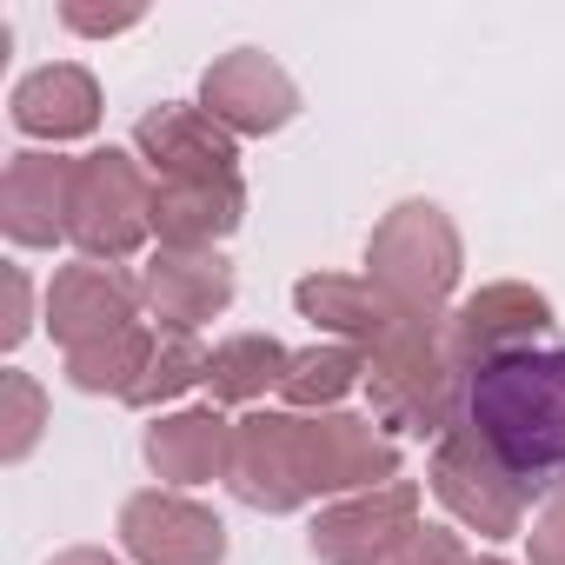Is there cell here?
<instances>
[{"instance_id": "obj_1", "label": "cell", "mask_w": 565, "mask_h": 565, "mask_svg": "<svg viewBox=\"0 0 565 565\" xmlns=\"http://www.w3.org/2000/svg\"><path fill=\"white\" fill-rule=\"evenodd\" d=\"M399 479V446L353 413H246L233 426L226 492L253 512H300L333 492Z\"/></svg>"}, {"instance_id": "obj_2", "label": "cell", "mask_w": 565, "mask_h": 565, "mask_svg": "<svg viewBox=\"0 0 565 565\" xmlns=\"http://www.w3.org/2000/svg\"><path fill=\"white\" fill-rule=\"evenodd\" d=\"M466 426L499 452L525 499H565V347L479 366L466 380Z\"/></svg>"}, {"instance_id": "obj_3", "label": "cell", "mask_w": 565, "mask_h": 565, "mask_svg": "<svg viewBox=\"0 0 565 565\" xmlns=\"http://www.w3.org/2000/svg\"><path fill=\"white\" fill-rule=\"evenodd\" d=\"M466 380L472 373L446 353V320H426L406 340L366 353L373 413L399 433H419V439H446L452 426H466Z\"/></svg>"}, {"instance_id": "obj_4", "label": "cell", "mask_w": 565, "mask_h": 565, "mask_svg": "<svg viewBox=\"0 0 565 565\" xmlns=\"http://www.w3.org/2000/svg\"><path fill=\"white\" fill-rule=\"evenodd\" d=\"M459 266H466L459 226L433 200H399L366 239V279L386 300H399L406 313H419V320H446Z\"/></svg>"}, {"instance_id": "obj_5", "label": "cell", "mask_w": 565, "mask_h": 565, "mask_svg": "<svg viewBox=\"0 0 565 565\" xmlns=\"http://www.w3.org/2000/svg\"><path fill=\"white\" fill-rule=\"evenodd\" d=\"M153 233V180L140 173L134 153L120 147H94L74 160V200H67V239L114 266L127 253H140Z\"/></svg>"}, {"instance_id": "obj_6", "label": "cell", "mask_w": 565, "mask_h": 565, "mask_svg": "<svg viewBox=\"0 0 565 565\" xmlns=\"http://www.w3.org/2000/svg\"><path fill=\"white\" fill-rule=\"evenodd\" d=\"M433 492L439 505L472 525L479 539H512L525 525V486L499 466V452L472 433V426H452L439 446H433Z\"/></svg>"}, {"instance_id": "obj_7", "label": "cell", "mask_w": 565, "mask_h": 565, "mask_svg": "<svg viewBox=\"0 0 565 565\" xmlns=\"http://www.w3.org/2000/svg\"><path fill=\"white\" fill-rule=\"evenodd\" d=\"M200 107H206L233 140H266V134H279V127L300 114V87L287 81V67H279L273 54L233 47V54H220V61L206 67Z\"/></svg>"}, {"instance_id": "obj_8", "label": "cell", "mask_w": 565, "mask_h": 565, "mask_svg": "<svg viewBox=\"0 0 565 565\" xmlns=\"http://www.w3.org/2000/svg\"><path fill=\"white\" fill-rule=\"evenodd\" d=\"M419 532V486L393 479L373 492H353L313 519V558L320 565H380Z\"/></svg>"}, {"instance_id": "obj_9", "label": "cell", "mask_w": 565, "mask_h": 565, "mask_svg": "<svg viewBox=\"0 0 565 565\" xmlns=\"http://www.w3.org/2000/svg\"><path fill=\"white\" fill-rule=\"evenodd\" d=\"M552 327V300L519 287V279H499V287H479L472 300H459L446 313V353L479 373L492 360H512V353H532V340Z\"/></svg>"}, {"instance_id": "obj_10", "label": "cell", "mask_w": 565, "mask_h": 565, "mask_svg": "<svg viewBox=\"0 0 565 565\" xmlns=\"http://www.w3.org/2000/svg\"><path fill=\"white\" fill-rule=\"evenodd\" d=\"M120 545L134 552V565H220L226 558V525L167 486H147L120 505Z\"/></svg>"}, {"instance_id": "obj_11", "label": "cell", "mask_w": 565, "mask_h": 565, "mask_svg": "<svg viewBox=\"0 0 565 565\" xmlns=\"http://www.w3.org/2000/svg\"><path fill=\"white\" fill-rule=\"evenodd\" d=\"M140 279L120 273V266H100V259H81V266H61L54 287H47V327L54 340L74 353V347H94L120 327H140Z\"/></svg>"}, {"instance_id": "obj_12", "label": "cell", "mask_w": 565, "mask_h": 565, "mask_svg": "<svg viewBox=\"0 0 565 565\" xmlns=\"http://www.w3.org/2000/svg\"><path fill=\"white\" fill-rule=\"evenodd\" d=\"M294 307H300V320L340 333V340L360 347V353H380V347L406 340L413 327H426L419 313H406L399 300H386L366 273H360V279H353V273H307L300 287H294Z\"/></svg>"}, {"instance_id": "obj_13", "label": "cell", "mask_w": 565, "mask_h": 565, "mask_svg": "<svg viewBox=\"0 0 565 565\" xmlns=\"http://www.w3.org/2000/svg\"><path fill=\"white\" fill-rule=\"evenodd\" d=\"M140 294L160 333H200L213 313L233 307V266L220 259V246H160L140 273Z\"/></svg>"}, {"instance_id": "obj_14", "label": "cell", "mask_w": 565, "mask_h": 565, "mask_svg": "<svg viewBox=\"0 0 565 565\" xmlns=\"http://www.w3.org/2000/svg\"><path fill=\"white\" fill-rule=\"evenodd\" d=\"M134 147L160 180H226L239 167V140L206 107H180V100L147 107L134 127Z\"/></svg>"}, {"instance_id": "obj_15", "label": "cell", "mask_w": 565, "mask_h": 565, "mask_svg": "<svg viewBox=\"0 0 565 565\" xmlns=\"http://www.w3.org/2000/svg\"><path fill=\"white\" fill-rule=\"evenodd\" d=\"M67 200H74V160L61 153H14L0 173V226L14 246L67 239Z\"/></svg>"}, {"instance_id": "obj_16", "label": "cell", "mask_w": 565, "mask_h": 565, "mask_svg": "<svg viewBox=\"0 0 565 565\" xmlns=\"http://www.w3.org/2000/svg\"><path fill=\"white\" fill-rule=\"evenodd\" d=\"M8 114L28 140H81V134L100 127V81L74 61L34 67L28 81H14Z\"/></svg>"}, {"instance_id": "obj_17", "label": "cell", "mask_w": 565, "mask_h": 565, "mask_svg": "<svg viewBox=\"0 0 565 565\" xmlns=\"http://www.w3.org/2000/svg\"><path fill=\"white\" fill-rule=\"evenodd\" d=\"M246 220L239 173L226 180H153V233L160 246H220Z\"/></svg>"}, {"instance_id": "obj_18", "label": "cell", "mask_w": 565, "mask_h": 565, "mask_svg": "<svg viewBox=\"0 0 565 565\" xmlns=\"http://www.w3.org/2000/svg\"><path fill=\"white\" fill-rule=\"evenodd\" d=\"M147 466H153L167 486H206V479H226V466H233V426H226L213 406L167 413V419L147 426Z\"/></svg>"}, {"instance_id": "obj_19", "label": "cell", "mask_w": 565, "mask_h": 565, "mask_svg": "<svg viewBox=\"0 0 565 565\" xmlns=\"http://www.w3.org/2000/svg\"><path fill=\"white\" fill-rule=\"evenodd\" d=\"M287 366H294V353L279 347L273 333H239V340L213 347V360H206V393H213L220 406H246V399L279 393Z\"/></svg>"}, {"instance_id": "obj_20", "label": "cell", "mask_w": 565, "mask_h": 565, "mask_svg": "<svg viewBox=\"0 0 565 565\" xmlns=\"http://www.w3.org/2000/svg\"><path fill=\"white\" fill-rule=\"evenodd\" d=\"M353 386H366V353L333 340V347L294 353L287 380H279V399H287V413H333Z\"/></svg>"}, {"instance_id": "obj_21", "label": "cell", "mask_w": 565, "mask_h": 565, "mask_svg": "<svg viewBox=\"0 0 565 565\" xmlns=\"http://www.w3.org/2000/svg\"><path fill=\"white\" fill-rule=\"evenodd\" d=\"M153 347H160V333L120 327V333H107V340H94V347H74V353H67V380H74L81 393H114V399H127V393L140 386V373H147Z\"/></svg>"}, {"instance_id": "obj_22", "label": "cell", "mask_w": 565, "mask_h": 565, "mask_svg": "<svg viewBox=\"0 0 565 565\" xmlns=\"http://www.w3.org/2000/svg\"><path fill=\"white\" fill-rule=\"evenodd\" d=\"M206 360H213V353H206L193 333H160V347H153L140 386L127 393V406H167V399H180L186 386H206Z\"/></svg>"}, {"instance_id": "obj_23", "label": "cell", "mask_w": 565, "mask_h": 565, "mask_svg": "<svg viewBox=\"0 0 565 565\" xmlns=\"http://www.w3.org/2000/svg\"><path fill=\"white\" fill-rule=\"evenodd\" d=\"M41 426H47V393H41V380H28V373L8 366V373H0V459L21 466V459L34 452Z\"/></svg>"}, {"instance_id": "obj_24", "label": "cell", "mask_w": 565, "mask_h": 565, "mask_svg": "<svg viewBox=\"0 0 565 565\" xmlns=\"http://www.w3.org/2000/svg\"><path fill=\"white\" fill-rule=\"evenodd\" d=\"M380 565H466V539L452 525H419L399 552H386Z\"/></svg>"}, {"instance_id": "obj_25", "label": "cell", "mask_w": 565, "mask_h": 565, "mask_svg": "<svg viewBox=\"0 0 565 565\" xmlns=\"http://www.w3.org/2000/svg\"><path fill=\"white\" fill-rule=\"evenodd\" d=\"M61 28H74V34H127V28H140V8H81V0H67L61 8Z\"/></svg>"}, {"instance_id": "obj_26", "label": "cell", "mask_w": 565, "mask_h": 565, "mask_svg": "<svg viewBox=\"0 0 565 565\" xmlns=\"http://www.w3.org/2000/svg\"><path fill=\"white\" fill-rule=\"evenodd\" d=\"M525 545H532V565H565V499H545V512L532 519Z\"/></svg>"}, {"instance_id": "obj_27", "label": "cell", "mask_w": 565, "mask_h": 565, "mask_svg": "<svg viewBox=\"0 0 565 565\" xmlns=\"http://www.w3.org/2000/svg\"><path fill=\"white\" fill-rule=\"evenodd\" d=\"M0 287H8V320H0V347L14 353V347L28 340V327H34V320H28V273H21V266H8V273H0Z\"/></svg>"}, {"instance_id": "obj_28", "label": "cell", "mask_w": 565, "mask_h": 565, "mask_svg": "<svg viewBox=\"0 0 565 565\" xmlns=\"http://www.w3.org/2000/svg\"><path fill=\"white\" fill-rule=\"evenodd\" d=\"M54 565H120L114 552H94V545H74V552H61Z\"/></svg>"}, {"instance_id": "obj_29", "label": "cell", "mask_w": 565, "mask_h": 565, "mask_svg": "<svg viewBox=\"0 0 565 565\" xmlns=\"http://www.w3.org/2000/svg\"><path fill=\"white\" fill-rule=\"evenodd\" d=\"M466 565H505V558H466Z\"/></svg>"}]
</instances>
